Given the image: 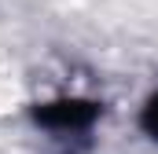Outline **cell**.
Instances as JSON below:
<instances>
[{"mask_svg":"<svg viewBox=\"0 0 158 154\" xmlns=\"http://www.w3.org/2000/svg\"><path fill=\"white\" fill-rule=\"evenodd\" d=\"M33 117H37V125L66 136V132H85L99 117V107L88 99H55V103H40Z\"/></svg>","mask_w":158,"mask_h":154,"instance_id":"6da1fadb","label":"cell"},{"mask_svg":"<svg viewBox=\"0 0 158 154\" xmlns=\"http://www.w3.org/2000/svg\"><path fill=\"white\" fill-rule=\"evenodd\" d=\"M140 128L158 143V95L147 99V107H143V114H140Z\"/></svg>","mask_w":158,"mask_h":154,"instance_id":"7a4b0ae2","label":"cell"}]
</instances>
